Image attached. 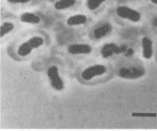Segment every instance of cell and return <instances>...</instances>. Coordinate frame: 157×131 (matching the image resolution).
<instances>
[{
    "label": "cell",
    "mask_w": 157,
    "mask_h": 131,
    "mask_svg": "<svg viewBox=\"0 0 157 131\" xmlns=\"http://www.w3.org/2000/svg\"><path fill=\"white\" fill-rule=\"evenodd\" d=\"M44 44V39L40 37L35 36L29 41L21 44L17 50L18 55L21 57H25L31 53L33 50L36 49Z\"/></svg>",
    "instance_id": "obj_1"
},
{
    "label": "cell",
    "mask_w": 157,
    "mask_h": 131,
    "mask_svg": "<svg viewBox=\"0 0 157 131\" xmlns=\"http://www.w3.org/2000/svg\"><path fill=\"white\" fill-rule=\"evenodd\" d=\"M47 76L50 80L51 86L57 91H61L64 88L63 82L59 75L58 69L52 66L47 70Z\"/></svg>",
    "instance_id": "obj_2"
},
{
    "label": "cell",
    "mask_w": 157,
    "mask_h": 131,
    "mask_svg": "<svg viewBox=\"0 0 157 131\" xmlns=\"http://www.w3.org/2000/svg\"><path fill=\"white\" fill-rule=\"evenodd\" d=\"M145 74V69L143 68L131 67L122 68L118 71L119 76L123 79H136L142 76Z\"/></svg>",
    "instance_id": "obj_3"
},
{
    "label": "cell",
    "mask_w": 157,
    "mask_h": 131,
    "mask_svg": "<svg viewBox=\"0 0 157 131\" xmlns=\"http://www.w3.org/2000/svg\"><path fill=\"white\" fill-rule=\"evenodd\" d=\"M118 16L124 19H128L131 21L138 22L140 20L141 15L138 11L130 9L125 6H121L117 9Z\"/></svg>",
    "instance_id": "obj_4"
},
{
    "label": "cell",
    "mask_w": 157,
    "mask_h": 131,
    "mask_svg": "<svg viewBox=\"0 0 157 131\" xmlns=\"http://www.w3.org/2000/svg\"><path fill=\"white\" fill-rule=\"evenodd\" d=\"M106 70V67L104 65H94L83 70L82 73V77L84 80H89L95 76L104 74Z\"/></svg>",
    "instance_id": "obj_5"
},
{
    "label": "cell",
    "mask_w": 157,
    "mask_h": 131,
    "mask_svg": "<svg viewBox=\"0 0 157 131\" xmlns=\"http://www.w3.org/2000/svg\"><path fill=\"white\" fill-rule=\"evenodd\" d=\"M68 51L71 54H89L92 51V47L88 44H76L69 46Z\"/></svg>",
    "instance_id": "obj_6"
},
{
    "label": "cell",
    "mask_w": 157,
    "mask_h": 131,
    "mask_svg": "<svg viewBox=\"0 0 157 131\" xmlns=\"http://www.w3.org/2000/svg\"><path fill=\"white\" fill-rule=\"evenodd\" d=\"M143 56L145 58L149 59L153 56V43L148 37H144L142 39Z\"/></svg>",
    "instance_id": "obj_7"
},
{
    "label": "cell",
    "mask_w": 157,
    "mask_h": 131,
    "mask_svg": "<svg viewBox=\"0 0 157 131\" xmlns=\"http://www.w3.org/2000/svg\"><path fill=\"white\" fill-rule=\"evenodd\" d=\"M112 30V26L109 23H105L103 25L95 29L94 35L96 39H101L105 37Z\"/></svg>",
    "instance_id": "obj_8"
},
{
    "label": "cell",
    "mask_w": 157,
    "mask_h": 131,
    "mask_svg": "<svg viewBox=\"0 0 157 131\" xmlns=\"http://www.w3.org/2000/svg\"><path fill=\"white\" fill-rule=\"evenodd\" d=\"M87 22V17L85 15L78 14L69 17L67 20V25L69 26H76L83 25Z\"/></svg>",
    "instance_id": "obj_9"
},
{
    "label": "cell",
    "mask_w": 157,
    "mask_h": 131,
    "mask_svg": "<svg viewBox=\"0 0 157 131\" xmlns=\"http://www.w3.org/2000/svg\"><path fill=\"white\" fill-rule=\"evenodd\" d=\"M20 19L23 23L31 24H38L40 22V18L38 16L30 12L23 14L20 17Z\"/></svg>",
    "instance_id": "obj_10"
},
{
    "label": "cell",
    "mask_w": 157,
    "mask_h": 131,
    "mask_svg": "<svg viewBox=\"0 0 157 131\" xmlns=\"http://www.w3.org/2000/svg\"><path fill=\"white\" fill-rule=\"evenodd\" d=\"M76 3V0H59L54 4V8L56 10H65L71 7Z\"/></svg>",
    "instance_id": "obj_11"
},
{
    "label": "cell",
    "mask_w": 157,
    "mask_h": 131,
    "mask_svg": "<svg viewBox=\"0 0 157 131\" xmlns=\"http://www.w3.org/2000/svg\"><path fill=\"white\" fill-rule=\"evenodd\" d=\"M14 28L13 23L10 22H5L0 28V36L3 37L6 34L11 32Z\"/></svg>",
    "instance_id": "obj_12"
},
{
    "label": "cell",
    "mask_w": 157,
    "mask_h": 131,
    "mask_svg": "<svg viewBox=\"0 0 157 131\" xmlns=\"http://www.w3.org/2000/svg\"><path fill=\"white\" fill-rule=\"evenodd\" d=\"M105 0H88L87 5V7L90 10H94L98 9L100 5L103 3Z\"/></svg>",
    "instance_id": "obj_13"
},
{
    "label": "cell",
    "mask_w": 157,
    "mask_h": 131,
    "mask_svg": "<svg viewBox=\"0 0 157 131\" xmlns=\"http://www.w3.org/2000/svg\"><path fill=\"white\" fill-rule=\"evenodd\" d=\"M10 3H26L30 0H7Z\"/></svg>",
    "instance_id": "obj_14"
},
{
    "label": "cell",
    "mask_w": 157,
    "mask_h": 131,
    "mask_svg": "<svg viewBox=\"0 0 157 131\" xmlns=\"http://www.w3.org/2000/svg\"><path fill=\"white\" fill-rule=\"evenodd\" d=\"M153 25L155 27H157V19H155L153 20Z\"/></svg>",
    "instance_id": "obj_15"
},
{
    "label": "cell",
    "mask_w": 157,
    "mask_h": 131,
    "mask_svg": "<svg viewBox=\"0 0 157 131\" xmlns=\"http://www.w3.org/2000/svg\"><path fill=\"white\" fill-rule=\"evenodd\" d=\"M149 1H151V2H153V3L157 5V0H149Z\"/></svg>",
    "instance_id": "obj_16"
}]
</instances>
